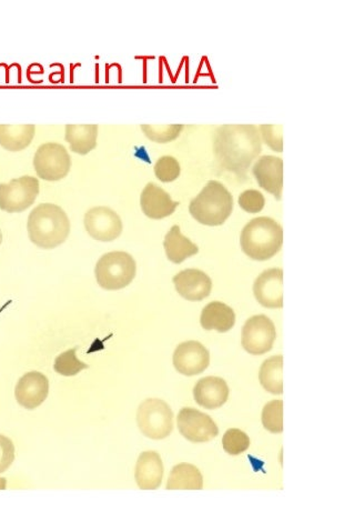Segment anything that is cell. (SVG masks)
<instances>
[{
    "mask_svg": "<svg viewBox=\"0 0 354 532\" xmlns=\"http://www.w3.org/2000/svg\"><path fill=\"white\" fill-rule=\"evenodd\" d=\"M234 209V198L221 182L210 181L200 194L191 200L189 212L200 224L224 225Z\"/></svg>",
    "mask_w": 354,
    "mask_h": 532,
    "instance_id": "277c9868",
    "label": "cell"
},
{
    "mask_svg": "<svg viewBox=\"0 0 354 532\" xmlns=\"http://www.w3.org/2000/svg\"><path fill=\"white\" fill-rule=\"evenodd\" d=\"M48 394L50 381L45 374L39 372L25 374L15 389L17 403L28 410L38 408L47 399Z\"/></svg>",
    "mask_w": 354,
    "mask_h": 532,
    "instance_id": "4fadbf2b",
    "label": "cell"
},
{
    "mask_svg": "<svg viewBox=\"0 0 354 532\" xmlns=\"http://www.w3.org/2000/svg\"><path fill=\"white\" fill-rule=\"evenodd\" d=\"M137 424L147 438H167L173 429V410L164 400L147 399L139 405Z\"/></svg>",
    "mask_w": 354,
    "mask_h": 532,
    "instance_id": "8992f818",
    "label": "cell"
},
{
    "mask_svg": "<svg viewBox=\"0 0 354 532\" xmlns=\"http://www.w3.org/2000/svg\"><path fill=\"white\" fill-rule=\"evenodd\" d=\"M142 132L150 141L165 143L174 141L182 132L183 125H142Z\"/></svg>",
    "mask_w": 354,
    "mask_h": 532,
    "instance_id": "83f0119b",
    "label": "cell"
},
{
    "mask_svg": "<svg viewBox=\"0 0 354 532\" xmlns=\"http://www.w3.org/2000/svg\"><path fill=\"white\" fill-rule=\"evenodd\" d=\"M222 447L231 456H238L250 447V438L240 429H229L222 438Z\"/></svg>",
    "mask_w": 354,
    "mask_h": 532,
    "instance_id": "f1b7e54d",
    "label": "cell"
},
{
    "mask_svg": "<svg viewBox=\"0 0 354 532\" xmlns=\"http://www.w3.org/2000/svg\"><path fill=\"white\" fill-rule=\"evenodd\" d=\"M137 272L134 257L125 251H112L104 255L96 265L95 274L98 285L106 290H119L133 282Z\"/></svg>",
    "mask_w": 354,
    "mask_h": 532,
    "instance_id": "5b68a950",
    "label": "cell"
},
{
    "mask_svg": "<svg viewBox=\"0 0 354 532\" xmlns=\"http://www.w3.org/2000/svg\"><path fill=\"white\" fill-rule=\"evenodd\" d=\"M98 125L65 126V142L76 154L87 155L97 146Z\"/></svg>",
    "mask_w": 354,
    "mask_h": 532,
    "instance_id": "7402d4cb",
    "label": "cell"
},
{
    "mask_svg": "<svg viewBox=\"0 0 354 532\" xmlns=\"http://www.w3.org/2000/svg\"><path fill=\"white\" fill-rule=\"evenodd\" d=\"M165 488L168 490H201L204 488V477L194 465H177L170 473Z\"/></svg>",
    "mask_w": 354,
    "mask_h": 532,
    "instance_id": "cb8c5ba5",
    "label": "cell"
},
{
    "mask_svg": "<svg viewBox=\"0 0 354 532\" xmlns=\"http://www.w3.org/2000/svg\"><path fill=\"white\" fill-rule=\"evenodd\" d=\"M78 347L69 349V351L60 353L55 360L54 369L57 374L65 377H73L80 374L81 370L88 369L89 366L82 363L77 359L76 352Z\"/></svg>",
    "mask_w": 354,
    "mask_h": 532,
    "instance_id": "484cf974",
    "label": "cell"
},
{
    "mask_svg": "<svg viewBox=\"0 0 354 532\" xmlns=\"http://www.w3.org/2000/svg\"><path fill=\"white\" fill-rule=\"evenodd\" d=\"M6 479H0V490H5Z\"/></svg>",
    "mask_w": 354,
    "mask_h": 532,
    "instance_id": "836d02e7",
    "label": "cell"
},
{
    "mask_svg": "<svg viewBox=\"0 0 354 532\" xmlns=\"http://www.w3.org/2000/svg\"><path fill=\"white\" fill-rule=\"evenodd\" d=\"M282 227L269 217H258L248 222L240 235V245L249 258L265 261L281 250Z\"/></svg>",
    "mask_w": 354,
    "mask_h": 532,
    "instance_id": "3957f363",
    "label": "cell"
},
{
    "mask_svg": "<svg viewBox=\"0 0 354 532\" xmlns=\"http://www.w3.org/2000/svg\"><path fill=\"white\" fill-rule=\"evenodd\" d=\"M277 338L273 320L265 315L253 316L244 324L242 344L250 355L260 356L269 352Z\"/></svg>",
    "mask_w": 354,
    "mask_h": 532,
    "instance_id": "9c48e42d",
    "label": "cell"
},
{
    "mask_svg": "<svg viewBox=\"0 0 354 532\" xmlns=\"http://www.w3.org/2000/svg\"><path fill=\"white\" fill-rule=\"evenodd\" d=\"M283 357L273 356L264 361L259 372L261 386L270 394H283Z\"/></svg>",
    "mask_w": 354,
    "mask_h": 532,
    "instance_id": "d4e9b609",
    "label": "cell"
},
{
    "mask_svg": "<svg viewBox=\"0 0 354 532\" xmlns=\"http://www.w3.org/2000/svg\"><path fill=\"white\" fill-rule=\"evenodd\" d=\"M35 125H0V146L10 151L25 150L33 142Z\"/></svg>",
    "mask_w": 354,
    "mask_h": 532,
    "instance_id": "603a6c76",
    "label": "cell"
},
{
    "mask_svg": "<svg viewBox=\"0 0 354 532\" xmlns=\"http://www.w3.org/2000/svg\"><path fill=\"white\" fill-rule=\"evenodd\" d=\"M15 460L14 443L6 436L0 435V474L5 473Z\"/></svg>",
    "mask_w": 354,
    "mask_h": 532,
    "instance_id": "d6a6232c",
    "label": "cell"
},
{
    "mask_svg": "<svg viewBox=\"0 0 354 532\" xmlns=\"http://www.w3.org/2000/svg\"><path fill=\"white\" fill-rule=\"evenodd\" d=\"M181 165L172 156H164L155 165L156 177L163 182H172L181 176Z\"/></svg>",
    "mask_w": 354,
    "mask_h": 532,
    "instance_id": "f546056e",
    "label": "cell"
},
{
    "mask_svg": "<svg viewBox=\"0 0 354 532\" xmlns=\"http://www.w3.org/2000/svg\"><path fill=\"white\" fill-rule=\"evenodd\" d=\"M87 233L98 242H113L122 233V221L112 209L100 206L91 208L85 215Z\"/></svg>",
    "mask_w": 354,
    "mask_h": 532,
    "instance_id": "8fae6325",
    "label": "cell"
},
{
    "mask_svg": "<svg viewBox=\"0 0 354 532\" xmlns=\"http://www.w3.org/2000/svg\"><path fill=\"white\" fill-rule=\"evenodd\" d=\"M240 207L249 213H258L265 207V197L260 191L249 189L239 197Z\"/></svg>",
    "mask_w": 354,
    "mask_h": 532,
    "instance_id": "4dcf8cb0",
    "label": "cell"
},
{
    "mask_svg": "<svg viewBox=\"0 0 354 532\" xmlns=\"http://www.w3.org/2000/svg\"><path fill=\"white\" fill-rule=\"evenodd\" d=\"M164 247L165 255L173 264H181L190 257L198 254L199 248L181 234V227L173 226L165 235Z\"/></svg>",
    "mask_w": 354,
    "mask_h": 532,
    "instance_id": "44dd1931",
    "label": "cell"
},
{
    "mask_svg": "<svg viewBox=\"0 0 354 532\" xmlns=\"http://www.w3.org/2000/svg\"><path fill=\"white\" fill-rule=\"evenodd\" d=\"M260 130L266 145L274 151L282 152V125H261Z\"/></svg>",
    "mask_w": 354,
    "mask_h": 532,
    "instance_id": "1f68e13d",
    "label": "cell"
},
{
    "mask_svg": "<svg viewBox=\"0 0 354 532\" xmlns=\"http://www.w3.org/2000/svg\"><path fill=\"white\" fill-rule=\"evenodd\" d=\"M3 243V234H2V231H0V243Z\"/></svg>",
    "mask_w": 354,
    "mask_h": 532,
    "instance_id": "e575fe53",
    "label": "cell"
},
{
    "mask_svg": "<svg viewBox=\"0 0 354 532\" xmlns=\"http://www.w3.org/2000/svg\"><path fill=\"white\" fill-rule=\"evenodd\" d=\"M173 281L178 294L189 302H201L212 294V279L199 269L182 270Z\"/></svg>",
    "mask_w": 354,
    "mask_h": 532,
    "instance_id": "9a60e30c",
    "label": "cell"
},
{
    "mask_svg": "<svg viewBox=\"0 0 354 532\" xmlns=\"http://www.w3.org/2000/svg\"><path fill=\"white\" fill-rule=\"evenodd\" d=\"M135 478L140 490H158L164 478V464L158 452L145 451L139 456Z\"/></svg>",
    "mask_w": 354,
    "mask_h": 532,
    "instance_id": "ac0fdd59",
    "label": "cell"
},
{
    "mask_svg": "<svg viewBox=\"0 0 354 532\" xmlns=\"http://www.w3.org/2000/svg\"><path fill=\"white\" fill-rule=\"evenodd\" d=\"M34 166L39 178L57 181L67 176L72 158L65 146L57 143H43L34 157Z\"/></svg>",
    "mask_w": 354,
    "mask_h": 532,
    "instance_id": "52a82bcc",
    "label": "cell"
},
{
    "mask_svg": "<svg viewBox=\"0 0 354 532\" xmlns=\"http://www.w3.org/2000/svg\"><path fill=\"white\" fill-rule=\"evenodd\" d=\"M258 303L266 308L283 307V270L271 268L258 276L253 285Z\"/></svg>",
    "mask_w": 354,
    "mask_h": 532,
    "instance_id": "5bb4252c",
    "label": "cell"
},
{
    "mask_svg": "<svg viewBox=\"0 0 354 532\" xmlns=\"http://www.w3.org/2000/svg\"><path fill=\"white\" fill-rule=\"evenodd\" d=\"M140 204L143 213L151 220H163L173 215L179 206L178 202H173L167 191H165L154 182H150L140 196Z\"/></svg>",
    "mask_w": 354,
    "mask_h": 532,
    "instance_id": "e0dca14e",
    "label": "cell"
},
{
    "mask_svg": "<svg viewBox=\"0 0 354 532\" xmlns=\"http://www.w3.org/2000/svg\"><path fill=\"white\" fill-rule=\"evenodd\" d=\"M27 229L35 245L42 250H54L68 238L70 221L63 208L54 204H41L30 212Z\"/></svg>",
    "mask_w": 354,
    "mask_h": 532,
    "instance_id": "7a4b0ae2",
    "label": "cell"
},
{
    "mask_svg": "<svg viewBox=\"0 0 354 532\" xmlns=\"http://www.w3.org/2000/svg\"><path fill=\"white\" fill-rule=\"evenodd\" d=\"M196 403L204 409L222 407L229 398V387L225 379L205 377L200 379L194 388Z\"/></svg>",
    "mask_w": 354,
    "mask_h": 532,
    "instance_id": "d6986e66",
    "label": "cell"
},
{
    "mask_svg": "<svg viewBox=\"0 0 354 532\" xmlns=\"http://www.w3.org/2000/svg\"><path fill=\"white\" fill-rule=\"evenodd\" d=\"M39 194V181L32 176L0 184V209L7 212H21L28 209Z\"/></svg>",
    "mask_w": 354,
    "mask_h": 532,
    "instance_id": "ba28073f",
    "label": "cell"
},
{
    "mask_svg": "<svg viewBox=\"0 0 354 532\" xmlns=\"http://www.w3.org/2000/svg\"><path fill=\"white\" fill-rule=\"evenodd\" d=\"M258 184L275 199H281L283 189V160L279 157L264 156L257 160L252 168Z\"/></svg>",
    "mask_w": 354,
    "mask_h": 532,
    "instance_id": "2e32d148",
    "label": "cell"
},
{
    "mask_svg": "<svg viewBox=\"0 0 354 532\" xmlns=\"http://www.w3.org/2000/svg\"><path fill=\"white\" fill-rule=\"evenodd\" d=\"M261 150V138L255 125H222L213 137L218 164L240 181L247 180L249 169Z\"/></svg>",
    "mask_w": 354,
    "mask_h": 532,
    "instance_id": "6da1fadb",
    "label": "cell"
},
{
    "mask_svg": "<svg viewBox=\"0 0 354 532\" xmlns=\"http://www.w3.org/2000/svg\"><path fill=\"white\" fill-rule=\"evenodd\" d=\"M210 353L203 343L190 340L179 344L173 353V366L183 376H196L209 367Z\"/></svg>",
    "mask_w": 354,
    "mask_h": 532,
    "instance_id": "7c38bea8",
    "label": "cell"
},
{
    "mask_svg": "<svg viewBox=\"0 0 354 532\" xmlns=\"http://www.w3.org/2000/svg\"><path fill=\"white\" fill-rule=\"evenodd\" d=\"M178 429L191 443H208L215 439L219 429L212 418L195 408H182L177 418Z\"/></svg>",
    "mask_w": 354,
    "mask_h": 532,
    "instance_id": "30bf717a",
    "label": "cell"
},
{
    "mask_svg": "<svg viewBox=\"0 0 354 532\" xmlns=\"http://www.w3.org/2000/svg\"><path fill=\"white\" fill-rule=\"evenodd\" d=\"M201 326L205 330H216L218 333H227L235 324V313L228 305L213 302L203 309L200 317Z\"/></svg>",
    "mask_w": 354,
    "mask_h": 532,
    "instance_id": "ffe728a7",
    "label": "cell"
},
{
    "mask_svg": "<svg viewBox=\"0 0 354 532\" xmlns=\"http://www.w3.org/2000/svg\"><path fill=\"white\" fill-rule=\"evenodd\" d=\"M262 425L270 433L281 434L283 431V401L273 400L266 404L262 412Z\"/></svg>",
    "mask_w": 354,
    "mask_h": 532,
    "instance_id": "4316f807",
    "label": "cell"
}]
</instances>
